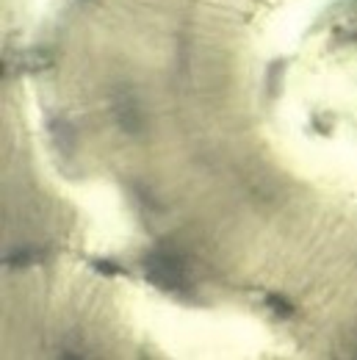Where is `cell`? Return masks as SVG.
Instances as JSON below:
<instances>
[{"instance_id": "6da1fadb", "label": "cell", "mask_w": 357, "mask_h": 360, "mask_svg": "<svg viewBox=\"0 0 357 360\" xmlns=\"http://www.w3.org/2000/svg\"><path fill=\"white\" fill-rule=\"evenodd\" d=\"M147 277H150V283H155L158 288H167V291H180L183 288V271L167 258H150L147 261Z\"/></svg>"}, {"instance_id": "7a4b0ae2", "label": "cell", "mask_w": 357, "mask_h": 360, "mask_svg": "<svg viewBox=\"0 0 357 360\" xmlns=\"http://www.w3.org/2000/svg\"><path fill=\"white\" fill-rule=\"evenodd\" d=\"M37 258H39V252H34V250H20V252L6 255L3 264H6V266H28V264H34Z\"/></svg>"}, {"instance_id": "3957f363", "label": "cell", "mask_w": 357, "mask_h": 360, "mask_svg": "<svg viewBox=\"0 0 357 360\" xmlns=\"http://www.w3.org/2000/svg\"><path fill=\"white\" fill-rule=\"evenodd\" d=\"M266 305L274 311V314L280 316H294V305L288 302V300H283V297H277V294H268L266 297Z\"/></svg>"}, {"instance_id": "277c9868", "label": "cell", "mask_w": 357, "mask_h": 360, "mask_svg": "<svg viewBox=\"0 0 357 360\" xmlns=\"http://www.w3.org/2000/svg\"><path fill=\"white\" fill-rule=\"evenodd\" d=\"M91 266H94L97 271H103V274H108V277L122 274V266H117V264H111V261H103V258H94V261H91Z\"/></svg>"}]
</instances>
